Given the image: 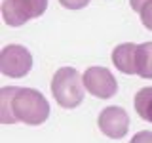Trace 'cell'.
<instances>
[{
    "instance_id": "cell-1",
    "label": "cell",
    "mask_w": 152,
    "mask_h": 143,
    "mask_svg": "<svg viewBox=\"0 0 152 143\" xmlns=\"http://www.w3.org/2000/svg\"><path fill=\"white\" fill-rule=\"evenodd\" d=\"M50 116V103L34 88L4 86L0 90V122L40 126Z\"/></svg>"
},
{
    "instance_id": "cell-2",
    "label": "cell",
    "mask_w": 152,
    "mask_h": 143,
    "mask_svg": "<svg viewBox=\"0 0 152 143\" xmlns=\"http://www.w3.org/2000/svg\"><path fill=\"white\" fill-rule=\"evenodd\" d=\"M84 78L74 67H61L51 78V94L63 109H74L84 101Z\"/></svg>"
},
{
    "instance_id": "cell-3",
    "label": "cell",
    "mask_w": 152,
    "mask_h": 143,
    "mask_svg": "<svg viewBox=\"0 0 152 143\" xmlns=\"http://www.w3.org/2000/svg\"><path fill=\"white\" fill-rule=\"evenodd\" d=\"M48 8V0H4L2 19L8 27H21L31 19L40 17Z\"/></svg>"
},
{
    "instance_id": "cell-4",
    "label": "cell",
    "mask_w": 152,
    "mask_h": 143,
    "mask_svg": "<svg viewBox=\"0 0 152 143\" xmlns=\"http://www.w3.org/2000/svg\"><path fill=\"white\" fill-rule=\"evenodd\" d=\"M32 69V55L21 44H8L0 52V73L10 78H23Z\"/></svg>"
},
{
    "instance_id": "cell-5",
    "label": "cell",
    "mask_w": 152,
    "mask_h": 143,
    "mask_svg": "<svg viewBox=\"0 0 152 143\" xmlns=\"http://www.w3.org/2000/svg\"><path fill=\"white\" fill-rule=\"evenodd\" d=\"M82 78L86 90L97 99H110L118 92V82L107 67H88Z\"/></svg>"
},
{
    "instance_id": "cell-6",
    "label": "cell",
    "mask_w": 152,
    "mask_h": 143,
    "mask_svg": "<svg viewBox=\"0 0 152 143\" xmlns=\"http://www.w3.org/2000/svg\"><path fill=\"white\" fill-rule=\"evenodd\" d=\"M97 124L101 128V132L110 139H122L129 130V116L118 105L103 109L101 114L97 118Z\"/></svg>"
},
{
    "instance_id": "cell-7",
    "label": "cell",
    "mask_w": 152,
    "mask_h": 143,
    "mask_svg": "<svg viewBox=\"0 0 152 143\" xmlns=\"http://www.w3.org/2000/svg\"><path fill=\"white\" fill-rule=\"evenodd\" d=\"M135 55H137V44H133V42H124V44H118L114 48L112 63L118 71H122L124 74H137Z\"/></svg>"
},
{
    "instance_id": "cell-8",
    "label": "cell",
    "mask_w": 152,
    "mask_h": 143,
    "mask_svg": "<svg viewBox=\"0 0 152 143\" xmlns=\"http://www.w3.org/2000/svg\"><path fill=\"white\" fill-rule=\"evenodd\" d=\"M135 65H137V74L141 78H152V42L137 44Z\"/></svg>"
},
{
    "instance_id": "cell-9",
    "label": "cell",
    "mask_w": 152,
    "mask_h": 143,
    "mask_svg": "<svg viewBox=\"0 0 152 143\" xmlns=\"http://www.w3.org/2000/svg\"><path fill=\"white\" fill-rule=\"evenodd\" d=\"M133 107H135L137 114H139L142 120H146V122L152 124V86L141 88L139 92L135 94Z\"/></svg>"
},
{
    "instance_id": "cell-10",
    "label": "cell",
    "mask_w": 152,
    "mask_h": 143,
    "mask_svg": "<svg viewBox=\"0 0 152 143\" xmlns=\"http://www.w3.org/2000/svg\"><path fill=\"white\" fill-rule=\"evenodd\" d=\"M131 10L139 13L141 23L152 31V0H129Z\"/></svg>"
},
{
    "instance_id": "cell-11",
    "label": "cell",
    "mask_w": 152,
    "mask_h": 143,
    "mask_svg": "<svg viewBox=\"0 0 152 143\" xmlns=\"http://www.w3.org/2000/svg\"><path fill=\"white\" fill-rule=\"evenodd\" d=\"M59 4L66 10H82L89 4V0H59Z\"/></svg>"
},
{
    "instance_id": "cell-12",
    "label": "cell",
    "mask_w": 152,
    "mask_h": 143,
    "mask_svg": "<svg viewBox=\"0 0 152 143\" xmlns=\"http://www.w3.org/2000/svg\"><path fill=\"white\" fill-rule=\"evenodd\" d=\"M129 143H152V132H148V130L137 132L135 136L131 137Z\"/></svg>"
}]
</instances>
